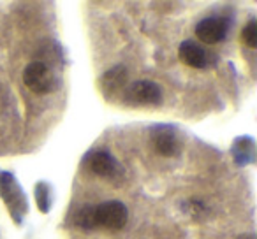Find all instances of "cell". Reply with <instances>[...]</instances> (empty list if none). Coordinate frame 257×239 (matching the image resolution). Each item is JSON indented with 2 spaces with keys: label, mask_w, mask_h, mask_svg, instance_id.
I'll use <instances>...</instances> for the list:
<instances>
[{
  "label": "cell",
  "mask_w": 257,
  "mask_h": 239,
  "mask_svg": "<svg viewBox=\"0 0 257 239\" xmlns=\"http://www.w3.org/2000/svg\"><path fill=\"white\" fill-rule=\"evenodd\" d=\"M123 102L133 106H161L162 90L157 83L141 79L128 86L123 92Z\"/></svg>",
  "instance_id": "6da1fadb"
},
{
  "label": "cell",
  "mask_w": 257,
  "mask_h": 239,
  "mask_svg": "<svg viewBox=\"0 0 257 239\" xmlns=\"http://www.w3.org/2000/svg\"><path fill=\"white\" fill-rule=\"evenodd\" d=\"M127 207L120 200H107L95 206V228L102 227L107 230H120L127 223Z\"/></svg>",
  "instance_id": "7a4b0ae2"
},
{
  "label": "cell",
  "mask_w": 257,
  "mask_h": 239,
  "mask_svg": "<svg viewBox=\"0 0 257 239\" xmlns=\"http://www.w3.org/2000/svg\"><path fill=\"white\" fill-rule=\"evenodd\" d=\"M23 81L27 88L36 93H50L55 88V76L51 69L43 62H32L23 72Z\"/></svg>",
  "instance_id": "3957f363"
},
{
  "label": "cell",
  "mask_w": 257,
  "mask_h": 239,
  "mask_svg": "<svg viewBox=\"0 0 257 239\" xmlns=\"http://www.w3.org/2000/svg\"><path fill=\"white\" fill-rule=\"evenodd\" d=\"M227 34V22L224 18H204L196 25V36L204 44H217Z\"/></svg>",
  "instance_id": "277c9868"
},
{
  "label": "cell",
  "mask_w": 257,
  "mask_h": 239,
  "mask_svg": "<svg viewBox=\"0 0 257 239\" xmlns=\"http://www.w3.org/2000/svg\"><path fill=\"white\" fill-rule=\"evenodd\" d=\"M0 197L9 204L13 213H15V207H22L25 211L27 199L20 185H16L15 176L11 172H0Z\"/></svg>",
  "instance_id": "5b68a950"
},
{
  "label": "cell",
  "mask_w": 257,
  "mask_h": 239,
  "mask_svg": "<svg viewBox=\"0 0 257 239\" xmlns=\"http://www.w3.org/2000/svg\"><path fill=\"white\" fill-rule=\"evenodd\" d=\"M86 167L97 176H113L118 162L107 150H93L86 155Z\"/></svg>",
  "instance_id": "8992f818"
},
{
  "label": "cell",
  "mask_w": 257,
  "mask_h": 239,
  "mask_svg": "<svg viewBox=\"0 0 257 239\" xmlns=\"http://www.w3.org/2000/svg\"><path fill=\"white\" fill-rule=\"evenodd\" d=\"M152 139H154V150L161 157H176L180 153L182 146H180L178 136L169 127H159Z\"/></svg>",
  "instance_id": "52a82bcc"
},
{
  "label": "cell",
  "mask_w": 257,
  "mask_h": 239,
  "mask_svg": "<svg viewBox=\"0 0 257 239\" xmlns=\"http://www.w3.org/2000/svg\"><path fill=\"white\" fill-rule=\"evenodd\" d=\"M125 85H127V69L123 65H114L113 69L104 72L100 78V90L107 99L123 92Z\"/></svg>",
  "instance_id": "ba28073f"
},
{
  "label": "cell",
  "mask_w": 257,
  "mask_h": 239,
  "mask_svg": "<svg viewBox=\"0 0 257 239\" xmlns=\"http://www.w3.org/2000/svg\"><path fill=\"white\" fill-rule=\"evenodd\" d=\"M178 55H180V60L185 65H190V67H194V69L206 67V62H208L206 51L201 46H197L194 41H185V43H182Z\"/></svg>",
  "instance_id": "9c48e42d"
},
{
  "label": "cell",
  "mask_w": 257,
  "mask_h": 239,
  "mask_svg": "<svg viewBox=\"0 0 257 239\" xmlns=\"http://www.w3.org/2000/svg\"><path fill=\"white\" fill-rule=\"evenodd\" d=\"M232 157L238 165H246L255 158V144L250 137H239L232 146Z\"/></svg>",
  "instance_id": "30bf717a"
},
{
  "label": "cell",
  "mask_w": 257,
  "mask_h": 239,
  "mask_svg": "<svg viewBox=\"0 0 257 239\" xmlns=\"http://www.w3.org/2000/svg\"><path fill=\"white\" fill-rule=\"evenodd\" d=\"M76 225L85 230L95 228V206H83L76 214Z\"/></svg>",
  "instance_id": "8fae6325"
},
{
  "label": "cell",
  "mask_w": 257,
  "mask_h": 239,
  "mask_svg": "<svg viewBox=\"0 0 257 239\" xmlns=\"http://www.w3.org/2000/svg\"><path fill=\"white\" fill-rule=\"evenodd\" d=\"M36 199L37 206H39L41 213H48L51 209V202H53V195H51V188L46 183H39L36 188Z\"/></svg>",
  "instance_id": "7c38bea8"
},
{
  "label": "cell",
  "mask_w": 257,
  "mask_h": 239,
  "mask_svg": "<svg viewBox=\"0 0 257 239\" xmlns=\"http://www.w3.org/2000/svg\"><path fill=\"white\" fill-rule=\"evenodd\" d=\"M241 41L248 48H252V50L253 48H257V23H255V20H250V22L246 23V27L241 32Z\"/></svg>",
  "instance_id": "4fadbf2b"
},
{
  "label": "cell",
  "mask_w": 257,
  "mask_h": 239,
  "mask_svg": "<svg viewBox=\"0 0 257 239\" xmlns=\"http://www.w3.org/2000/svg\"><path fill=\"white\" fill-rule=\"evenodd\" d=\"M238 239H255V235H253V234H241Z\"/></svg>",
  "instance_id": "5bb4252c"
}]
</instances>
